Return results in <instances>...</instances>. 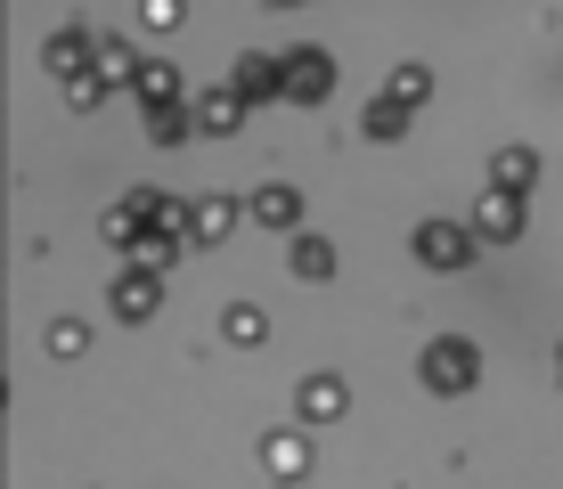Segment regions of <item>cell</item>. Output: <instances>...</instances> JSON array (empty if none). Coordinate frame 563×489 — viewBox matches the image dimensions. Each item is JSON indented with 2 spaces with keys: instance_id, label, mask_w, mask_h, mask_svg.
<instances>
[{
  "instance_id": "6",
  "label": "cell",
  "mask_w": 563,
  "mask_h": 489,
  "mask_svg": "<svg viewBox=\"0 0 563 489\" xmlns=\"http://www.w3.org/2000/svg\"><path fill=\"white\" fill-rule=\"evenodd\" d=\"M229 90H238L245 107H262V98H286V57H269V49H245L238 66H229Z\"/></svg>"
},
{
  "instance_id": "7",
  "label": "cell",
  "mask_w": 563,
  "mask_h": 489,
  "mask_svg": "<svg viewBox=\"0 0 563 489\" xmlns=\"http://www.w3.org/2000/svg\"><path fill=\"white\" fill-rule=\"evenodd\" d=\"M343 408H352V384H343V376H327V367L295 384V424H335Z\"/></svg>"
},
{
  "instance_id": "5",
  "label": "cell",
  "mask_w": 563,
  "mask_h": 489,
  "mask_svg": "<svg viewBox=\"0 0 563 489\" xmlns=\"http://www.w3.org/2000/svg\"><path fill=\"white\" fill-rule=\"evenodd\" d=\"M327 90H335V57H327L319 42L286 49V107H319Z\"/></svg>"
},
{
  "instance_id": "13",
  "label": "cell",
  "mask_w": 563,
  "mask_h": 489,
  "mask_svg": "<svg viewBox=\"0 0 563 489\" xmlns=\"http://www.w3.org/2000/svg\"><path fill=\"white\" fill-rule=\"evenodd\" d=\"M286 269H295L302 286H327L335 278V245H327L319 229H302V237H286Z\"/></svg>"
},
{
  "instance_id": "9",
  "label": "cell",
  "mask_w": 563,
  "mask_h": 489,
  "mask_svg": "<svg viewBox=\"0 0 563 489\" xmlns=\"http://www.w3.org/2000/svg\"><path fill=\"white\" fill-rule=\"evenodd\" d=\"M262 474H269V481H302V474H310V433H302V424L262 433Z\"/></svg>"
},
{
  "instance_id": "22",
  "label": "cell",
  "mask_w": 563,
  "mask_h": 489,
  "mask_svg": "<svg viewBox=\"0 0 563 489\" xmlns=\"http://www.w3.org/2000/svg\"><path fill=\"white\" fill-rule=\"evenodd\" d=\"M42 343H49V359H82V351H90V326H82V319H49Z\"/></svg>"
},
{
  "instance_id": "11",
  "label": "cell",
  "mask_w": 563,
  "mask_h": 489,
  "mask_svg": "<svg viewBox=\"0 0 563 489\" xmlns=\"http://www.w3.org/2000/svg\"><path fill=\"white\" fill-rule=\"evenodd\" d=\"M245 114H254V107H245L229 82H212V90L197 98V131H205V140H229V131H245Z\"/></svg>"
},
{
  "instance_id": "14",
  "label": "cell",
  "mask_w": 563,
  "mask_h": 489,
  "mask_svg": "<svg viewBox=\"0 0 563 489\" xmlns=\"http://www.w3.org/2000/svg\"><path fill=\"white\" fill-rule=\"evenodd\" d=\"M531 180H539V155H531V147H498V155H490V188L531 196Z\"/></svg>"
},
{
  "instance_id": "8",
  "label": "cell",
  "mask_w": 563,
  "mask_h": 489,
  "mask_svg": "<svg viewBox=\"0 0 563 489\" xmlns=\"http://www.w3.org/2000/svg\"><path fill=\"white\" fill-rule=\"evenodd\" d=\"M245 221L278 229V237H302V196L286 188V180H262L254 196H245Z\"/></svg>"
},
{
  "instance_id": "20",
  "label": "cell",
  "mask_w": 563,
  "mask_h": 489,
  "mask_svg": "<svg viewBox=\"0 0 563 489\" xmlns=\"http://www.w3.org/2000/svg\"><path fill=\"white\" fill-rule=\"evenodd\" d=\"M188 131H197V107H155V114H147V140H155V147H180Z\"/></svg>"
},
{
  "instance_id": "21",
  "label": "cell",
  "mask_w": 563,
  "mask_h": 489,
  "mask_svg": "<svg viewBox=\"0 0 563 489\" xmlns=\"http://www.w3.org/2000/svg\"><path fill=\"white\" fill-rule=\"evenodd\" d=\"M99 74H107V82H140V49L107 33V42H99Z\"/></svg>"
},
{
  "instance_id": "16",
  "label": "cell",
  "mask_w": 563,
  "mask_h": 489,
  "mask_svg": "<svg viewBox=\"0 0 563 489\" xmlns=\"http://www.w3.org/2000/svg\"><path fill=\"white\" fill-rule=\"evenodd\" d=\"M221 335L238 343V351H254V343L269 335V310H262V302H229V310H221Z\"/></svg>"
},
{
  "instance_id": "3",
  "label": "cell",
  "mask_w": 563,
  "mask_h": 489,
  "mask_svg": "<svg viewBox=\"0 0 563 489\" xmlns=\"http://www.w3.org/2000/svg\"><path fill=\"white\" fill-rule=\"evenodd\" d=\"M99 42L107 33H90V25H57L42 42V66L57 74V82H82V74H99Z\"/></svg>"
},
{
  "instance_id": "19",
  "label": "cell",
  "mask_w": 563,
  "mask_h": 489,
  "mask_svg": "<svg viewBox=\"0 0 563 489\" xmlns=\"http://www.w3.org/2000/svg\"><path fill=\"white\" fill-rule=\"evenodd\" d=\"M384 98H400V107H424V98H433V66H417V57H409V66H393V82H384Z\"/></svg>"
},
{
  "instance_id": "23",
  "label": "cell",
  "mask_w": 563,
  "mask_h": 489,
  "mask_svg": "<svg viewBox=\"0 0 563 489\" xmlns=\"http://www.w3.org/2000/svg\"><path fill=\"white\" fill-rule=\"evenodd\" d=\"M107 90H114L107 74H82V82H66V107H74V114H90V107H99Z\"/></svg>"
},
{
  "instance_id": "17",
  "label": "cell",
  "mask_w": 563,
  "mask_h": 489,
  "mask_svg": "<svg viewBox=\"0 0 563 489\" xmlns=\"http://www.w3.org/2000/svg\"><path fill=\"white\" fill-rule=\"evenodd\" d=\"M400 131H409V107H400V98H367L360 107V140H400Z\"/></svg>"
},
{
  "instance_id": "10",
  "label": "cell",
  "mask_w": 563,
  "mask_h": 489,
  "mask_svg": "<svg viewBox=\"0 0 563 489\" xmlns=\"http://www.w3.org/2000/svg\"><path fill=\"white\" fill-rule=\"evenodd\" d=\"M474 237H482V245H515V237H522V196L482 188V204H474Z\"/></svg>"
},
{
  "instance_id": "1",
  "label": "cell",
  "mask_w": 563,
  "mask_h": 489,
  "mask_svg": "<svg viewBox=\"0 0 563 489\" xmlns=\"http://www.w3.org/2000/svg\"><path fill=\"white\" fill-rule=\"evenodd\" d=\"M474 376H482V343H465V335H433V343L417 351V384L441 391V400L474 391Z\"/></svg>"
},
{
  "instance_id": "4",
  "label": "cell",
  "mask_w": 563,
  "mask_h": 489,
  "mask_svg": "<svg viewBox=\"0 0 563 489\" xmlns=\"http://www.w3.org/2000/svg\"><path fill=\"white\" fill-rule=\"evenodd\" d=\"M107 310H114V319H123V326H147L155 310H164V278L131 262L123 278H107Z\"/></svg>"
},
{
  "instance_id": "18",
  "label": "cell",
  "mask_w": 563,
  "mask_h": 489,
  "mask_svg": "<svg viewBox=\"0 0 563 489\" xmlns=\"http://www.w3.org/2000/svg\"><path fill=\"white\" fill-rule=\"evenodd\" d=\"M131 90H140V114L180 107V74H172V66H140V82H131Z\"/></svg>"
},
{
  "instance_id": "15",
  "label": "cell",
  "mask_w": 563,
  "mask_h": 489,
  "mask_svg": "<svg viewBox=\"0 0 563 489\" xmlns=\"http://www.w3.org/2000/svg\"><path fill=\"white\" fill-rule=\"evenodd\" d=\"M180 245H188V229H147V237L131 245V262H140V269H155V278H164V269L180 262Z\"/></svg>"
},
{
  "instance_id": "24",
  "label": "cell",
  "mask_w": 563,
  "mask_h": 489,
  "mask_svg": "<svg viewBox=\"0 0 563 489\" xmlns=\"http://www.w3.org/2000/svg\"><path fill=\"white\" fill-rule=\"evenodd\" d=\"M180 16H188L180 0H147V9H140V25H147V33H180Z\"/></svg>"
},
{
  "instance_id": "2",
  "label": "cell",
  "mask_w": 563,
  "mask_h": 489,
  "mask_svg": "<svg viewBox=\"0 0 563 489\" xmlns=\"http://www.w3.org/2000/svg\"><path fill=\"white\" fill-rule=\"evenodd\" d=\"M474 221H417V237H409V253L424 269H441V278H457L465 262H474Z\"/></svg>"
},
{
  "instance_id": "12",
  "label": "cell",
  "mask_w": 563,
  "mask_h": 489,
  "mask_svg": "<svg viewBox=\"0 0 563 489\" xmlns=\"http://www.w3.org/2000/svg\"><path fill=\"white\" fill-rule=\"evenodd\" d=\"M238 196H197V204H188V245H221L229 229H238Z\"/></svg>"
},
{
  "instance_id": "25",
  "label": "cell",
  "mask_w": 563,
  "mask_h": 489,
  "mask_svg": "<svg viewBox=\"0 0 563 489\" xmlns=\"http://www.w3.org/2000/svg\"><path fill=\"white\" fill-rule=\"evenodd\" d=\"M555 384H563V351H555Z\"/></svg>"
}]
</instances>
